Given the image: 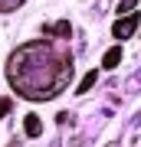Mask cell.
Masks as SVG:
<instances>
[{
  "instance_id": "cell-6",
  "label": "cell",
  "mask_w": 141,
  "mask_h": 147,
  "mask_svg": "<svg viewBox=\"0 0 141 147\" xmlns=\"http://www.w3.org/2000/svg\"><path fill=\"white\" fill-rule=\"evenodd\" d=\"M95 79H99V72H89V75H85L82 82H79V88H76V92H79V95H85V92H89L92 85H95Z\"/></svg>"
},
{
  "instance_id": "cell-2",
  "label": "cell",
  "mask_w": 141,
  "mask_h": 147,
  "mask_svg": "<svg viewBox=\"0 0 141 147\" xmlns=\"http://www.w3.org/2000/svg\"><path fill=\"white\" fill-rule=\"evenodd\" d=\"M138 23H141V16H121L115 26H112L115 39H128V36H135V33H138Z\"/></svg>"
},
{
  "instance_id": "cell-4",
  "label": "cell",
  "mask_w": 141,
  "mask_h": 147,
  "mask_svg": "<svg viewBox=\"0 0 141 147\" xmlns=\"http://www.w3.org/2000/svg\"><path fill=\"white\" fill-rule=\"evenodd\" d=\"M23 127H26V134H30V137H40V131H43V121H40L36 115H26Z\"/></svg>"
},
{
  "instance_id": "cell-8",
  "label": "cell",
  "mask_w": 141,
  "mask_h": 147,
  "mask_svg": "<svg viewBox=\"0 0 141 147\" xmlns=\"http://www.w3.org/2000/svg\"><path fill=\"white\" fill-rule=\"evenodd\" d=\"M20 3H23V0H0V10H3V13H10V10H16Z\"/></svg>"
},
{
  "instance_id": "cell-3",
  "label": "cell",
  "mask_w": 141,
  "mask_h": 147,
  "mask_svg": "<svg viewBox=\"0 0 141 147\" xmlns=\"http://www.w3.org/2000/svg\"><path fill=\"white\" fill-rule=\"evenodd\" d=\"M43 33H46V36H63V39H69V36H72V26H69L66 20H63V23H46Z\"/></svg>"
},
{
  "instance_id": "cell-7",
  "label": "cell",
  "mask_w": 141,
  "mask_h": 147,
  "mask_svg": "<svg viewBox=\"0 0 141 147\" xmlns=\"http://www.w3.org/2000/svg\"><path fill=\"white\" fill-rule=\"evenodd\" d=\"M135 7H138V0H121V3H118V13L125 16V13H131V10H135Z\"/></svg>"
},
{
  "instance_id": "cell-5",
  "label": "cell",
  "mask_w": 141,
  "mask_h": 147,
  "mask_svg": "<svg viewBox=\"0 0 141 147\" xmlns=\"http://www.w3.org/2000/svg\"><path fill=\"white\" fill-rule=\"evenodd\" d=\"M118 62H121V49H108V53L102 56V65L105 69H115Z\"/></svg>"
},
{
  "instance_id": "cell-9",
  "label": "cell",
  "mask_w": 141,
  "mask_h": 147,
  "mask_svg": "<svg viewBox=\"0 0 141 147\" xmlns=\"http://www.w3.org/2000/svg\"><path fill=\"white\" fill-rule=\"evenodd\" d=\"M10 108H13V101H10V98H0V118L10 115Z\"/></svg>"
},
{
  "instance_id": "cell-1",
  "label": "cell",
  "mask_w": 141,
  "mask_h": 147,
  "mask_svg": "<svg viewBox=\"0 0 141 147\" xmlns=\"http://www.w3.org/2000/svg\"><path fill=\"white\" fill-rule=\"evenodd\" d=\"M7 79L16 95L30 101L56 98L72 79V56L49 39L26 42L7 59Z\"/></svg>"
}]
</instances>
